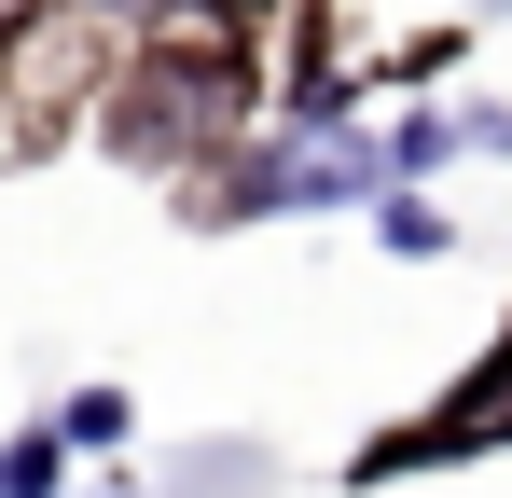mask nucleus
<instances>
[{
    "mask_svg": "<svg viewBox=\"0 0 512 498\" xmlns=\"http://www.w3.org/2000/svg\"><path fill=\"white\" fill-rule=\"evenodd\" d=\"M374 180H388V153L333 139V153H291V166H263V180H236L222 208H236V222H263V208H346V194H374Z\"/></svg>",
    "mask_w": 512,
    "mask_h": 498,
    "instance_id": "obj_1",
    "label": "nucleus"
},
{
    "mask_svg": "<svg viewBox=\"0 0 512 498\" xmlns=\"http://www.w3.org/2000/svg\"><path fill=\"white\" fill-rule=\"evenodd\" d=\"M56 443H70V457H125V443H139V402H125V388H70V402H56Z\"/></svg>",
    "mask_w": 512,
    "mask_h": 498,
    "instance_id": "obj_2",
    "label": "nucleus"
},
{
    "mask_svg": "<svg viewBox=\"0 0 512 498\" xmlns=\"http://www.w3.org/2000/svg\"><path fill=\"white\" fill-rule=\"evenodd\" d=\"M56 471H70L56 429H14V443H0V498H56Z\"/></svg>",
    "mask_w": 512,
    "mask_h": 498,
    "instance_id": "obj_3",
    "label": "nucleus"
},
{
    "mask_svg": "<svg viewBox=\"0 0 512 498\" xmlns=\"http://www.w3.org/2000/svg\"><path fill=\"white\" fill-rule=\"evenodd\" d=\"M374 236L402 249V263H429V249H443V208H429V194H388V208H374Z\"/></svg>",
    "mask_w": 512,
    "mask_h": 498,
    "instance_id": "obj_4",
    "label": "nucleus"
}]
</instances>
